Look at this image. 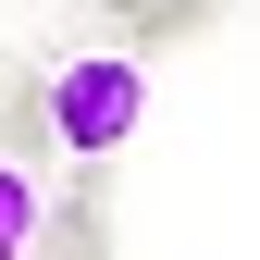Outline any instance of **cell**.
Here are the masks:
<instances>
[{
  "instance_id": "obj_2",
  "label": "cell",
  "mask_w": 260,
  "mask_h": 260,
  "mask_svg": "<svg viewBox=\"0 0 260 260\" xmlns=\"http://www.w3.org/2000/svg\"><path fill=\"white\" fill-rule=\"evenodd\" d=\"M38 260H112V199H100V161L75 174V199H38Z\"/></svg>"
},
{
  "instance_id": "obj_3",
  "label": "cell",
  "mask_w": 260,
  "mask_h": 260,
  "mask_svg": "<svg viewBox=\"0 0 260 260\" xmlns=\"http://www.w3.org/2000/svg\"><path fill=\"white\" fill-rule=\"evenodd\" d=\"M100 13H112L137 50H174V38H199V25H211V0H100Z\"/></svg>"
},
{
  "instance_id": "obj_1",
  "label": "cell",
  "mask_w": 260,
  "mask_h": 260,
  "mask_svg": "<svg viewBox=\"0 0 260 260\" xmlns=\"http://www.w3.org/2000/svg\"><path fill=\"white\" fill-rule=\"evenodd\" d=\"M38 100H50V137L75 161H112L137 137V112H149V75L124 50H87V62H62V75H38Z\"/></svg>"
},
{
  "instance_id": "obj_4",
  "label": "cell",
  "mask_w": 260,
  "mask_h": 260,
  "mask_svg": "<svg viewBox=\"0 0 260 260\" xmlns=\"http://www.w3.org/2000/svg\"><path fill=\"white\" fill-rule=\"evenodd\" d=\"M0 260H38V174L0 161Z\"/></svg>"
}]
</instances>
